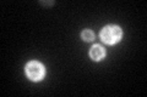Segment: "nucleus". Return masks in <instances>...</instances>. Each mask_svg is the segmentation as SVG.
Instances as JSON below:
<instances>
[{"instance_id":"1","label":"nucleus","mask_w":147,"mask_h":97,"mask_svg":"<svg viewBox=\"0 0 147 97\" xmlns=\"http://www.w3.org/2000/svg\"><path fill=\"white\" fill-rule=\"evenodd\" d=\"M121 35H123V32L117 26H108L100 32V39L108 45L117 44L121 39Z\"/></svg>"},{"instance_id":"2","label":"nucleus","mask_w":147,"mask_h":97,"mask_svg":"<svg viewBox=\"0 0 147 97\" xmlns=\"http://www.w3.org/2000/svg\"><path fill=\"white\" fill-rule=\"evenodd\" d=\"M26 74L31 80L38 81L40 79H43V77L45 74V69L42 63L37 61H31L26 67Z\"/></svg>"},{"instance_id":"3","label":"nucleus","mask_w":147,"mask_h":97,"mask_svg":"<svg viewBox=\"0 0 147 97\" xmlns=\"http://www.w3.org/2000/svg\"><path fill=\"white\" fill-rule=\"evenodd\" d=\"M90 56L92 59H94V61H100V59L104 58V56H105V50L100 45H94V46H92L90 50Z\"/></svg>"},{"instance_id":"4","label":"nucleus","mask_w":147,"mask_h":97,"mask_svg":"<svg viewBox=\"0 0 147 97\" xmlns=\"http://www.w3.org/2000/svg\"><path fill=\"white\" fill-rule=\"evenodd\" d=\"M81 36H82V39H84V40H86V41H91V40H93L94 34L92 33L91 30L87 29V30H84V32H82Z\"/></svg>"}]
</instances>
